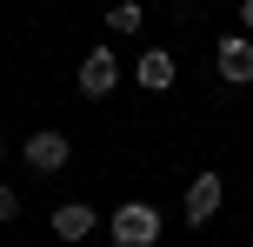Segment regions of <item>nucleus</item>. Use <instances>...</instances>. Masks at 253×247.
<instances>
[{"label": "nucleus", "mask_w": 253, "mask_h": 247, "mask_svg": "<svg viewBox=\"0 0 253 247\" xmlns=\"http://www.w3.org/2000/svg\"><path fill=\"white\" fill-rule=\"evenodd\" d=\"M93 227H100V214H93L87 200H67V207H53V234H60V241H74V247H80Z\"/></svg>", "instance_id": "obj_7"}, {"label": "nucleus", "mask_w": 253, "mask_h": 247, "mask_svg": "<svg viewBox=\"0 0 253 247\" xmlns=\"http://www.w3.org/2000/svg\"><path fill=\"white\" fill-rule=\"evenodd\" d=\"M107 234H114V247H153V241H160V207H147V200H126V207H114Z\"/></svg>", "instance_id": "obj_1"}, {"label": "nucleus", "mask_w": 253, "mask_h": 247, "mask_svg": "<svg viewBox=\"0 0 253 247\" xmlns=\"http://www.w3.org/2000/svg\"><path fill=\"white\" fill-rule=\"evenodd\" d=\"M0 221H20V194H13L7 181H0Z\"/></svg>", "instance_id": "obj_9"}, {"label": "nucleus", "mask_w": 253, "mask_h": 247, "mask_svg": "<svg viewBox=\"0 0 253 247\" xmlns=\"http://www.w3.org/2000/svg\"><path fill=\"white\" fill-rule=\"evenodd\" d=\"M20 154H27V167H34V174H60L67 160H74V141H67L60 127H34Z\"/></svg>", "instance_id": "obj_2"}, {"label": "nucleus", "mask_w": 253, "mask_h": 247, "mask_svg": "<svg viewBox=\"0 0 253 247\" xmlns=\"http://www.w3.org/2000/svg\"><path fill=\"white\" fill-rule=\"evenodd\" d=\"M107 27H114V34H140V27H147V13H140V0H114V13H107Z\"/></svg>", "instance_id": "obj_8"}, {"label": "nucleus", "mask_w": 253, "mask_h": 247, "mask_svg": "<svg viewBox=\"0 0 253 247\" xmlns=\"http://www.w3.org/2000/svg\"><path fill=\"white\" fill-rule=\"evenodd\" d=\"M240 34H253V0H240Z\"/></svg>", "instance_id": "obj_10"}, {"label": "nucleus", "mask_w": 253, "mask_h": 247, "mask_svg": "<svg viewBox=\"0 0 253 247\" xmlns=\"http://www.w3.org/2000/svg\"><path fill=\"white\" fill-rule=\"evenodd\" d=\"M80 94H87V100H100V94H114L120 87V60H114V47H93L87 60H80Z\"/></svg>", "instance_id": "obj_4"}, {"label": "nucleus", "mask_w": 253, "mask_h": 247, "mask_svg": "<svg viewBox=\"0 0 253 247\" xmlns=\"http://www.w3.org/2000/svg\"><path fill=\"white\" fill-rule=\"evenodd\" d=\"M220 194H227V187H220V174H200V181H187V200H180V207H187V221L200 227V221H213L220 214Z\"/></svg>", "instance_id": "obj_5"}, {"label": "nucleus", "mask_w": 253, "mask_h": 247, "mask_svg": "<svg viewBox=\"0 0 253 247\" xmlns=\"http://www.w3.org/2000/svg\"><path fill=\"white\" fill-rule=\"evenodd\" d=\"M133 80H140V87H147V94H167V87H173V53H167V47H147V53H140V60H133Z\"/></svg>", "instance_id": "obj_6"}, {"label": "nucleus", "mask_w": 253, "mask_h": 247, "mask_svg": "<svg viewBox=\"0 0 253 247\" xmlns=\"http://www.w3.org/2000/svg\"><path fill=\"white\" fill-rule=\"evenodd\" d=\"M0 154H7V141H0Z\"/></svg>", "instance_id": "obj_11"}, {"label": "nucleus", "mask_w": 253, "mask_h": 247, "mask_svg": "<svg viewBox=\"0 0 253 247\" xmlns=\"http://www.w3.org/2000/svg\"><path fill=\"white\" fill-rule=\"evenodd\" d=\"M213 67H220L227 87H247V80H253V34H227L213 47Z\"/></svg>", "instance_id": "obj_3"}]
</instances>
